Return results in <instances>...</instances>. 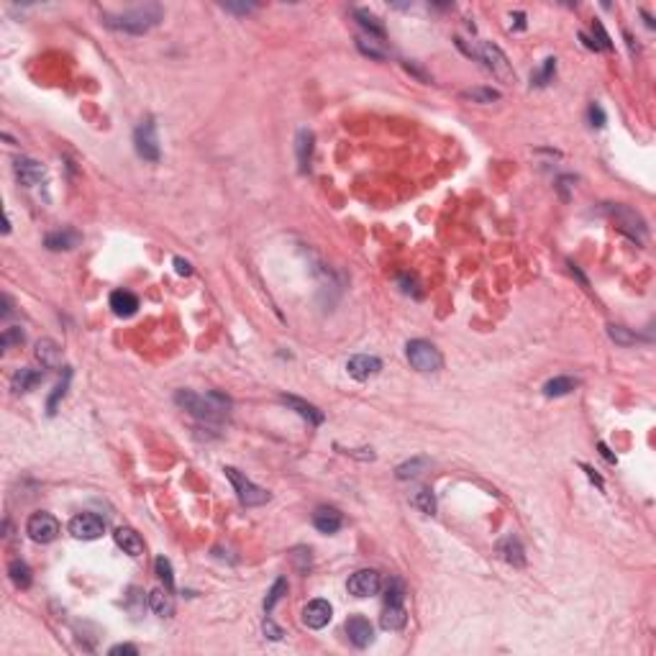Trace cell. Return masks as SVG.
Segmentation results:
<instances>
[{
	"label": "cell",
	"mask_w": 656,
	"mask_h": 656,
	"mask_svg": "<svg viewBox=\"0 0 656 656\" xmlns=\"http://www.w3.org/2000/svg\"><path fill=\"white\" fill-rule=\"evenodd\" d=\"M136 154L146 162H159V139H157V126L152 118L141 121L134 134Z\"/></svg>",
	"instance_id": "cell-6"
},
{
	"label": "cell",
	"mask_w": 656,
	"mask_h": 656,
	"mask_svg": "<svg viewBox=\"0 0 656 656\" xmlns=\"http://www.w3.org/2000/svg\"><path fill=\"white\" fill-rule=\"evenodd\" d=\"M405 70H408V72H413V74H415V77H421V80H423V82H431V77H428V74H426V72H423V70H421V67H415V64H413V62H405Z\"/></svg>",
	"instance_id": "cell-45"
},
{
	"label": "cell",
	"mask_w": 656,
	"mask_h": 656,
	"mask_svg": "<svg viewBox=\"0 0 656 656\" xmlns=\"http://www.w3.org/2000/svg\"><path fill=\"white\" fill-rule=\"evenodd\" d=\"M80 243V234L72 231V228H62V231H54L44 239V246L52 249V252H70Z\"/></svg>",
	"instance_id": "cell-20"
},
{
	"label": "cell",
	"mask_w": 656,
	"mask_h": 656,
	"mask_svg": "<svg viewBox=\"0 0 656 656\" xmlns=\"http://www.w3.org/2000/svg\"><path fill=\"white\" fill-rule=\"evenodd\" d=\"M582 469H584V472H587V477H590V479H593L595 485H597V487H602V479H600V477H597V475H595L593 469L587 467V464H582Z\"/></svg>",
	"instance_id": "cell-47"
},
{
	"label": "cell",
	"mask_w": 656,
	"mask_h": 656,
	"mask_svg": "<svg viewBox=\"0 0 656 656\" xmlns=\"http://www.w3.org/2000/svg\"><path fill=\"white\" fill-rule=\"evenodd\" d=\"M110 308H113V313L118 318H131L139 310V297L134 292H128V290H116L110 295Z\"/></svg>",
	"instance_id": "cell-19"
},
{
	"label": "cell",
	"mask_w": 656,
	"mask_h": 656,
	"mask_svg": "<svg viewBox=\"0 0 656 656\" xmlns=\"http://www.w3.org/2000/svg\"><path fill=\"white\" fill-rule=\"evenodd\" d=\"M426 469H428V459L415 457L410 459V461H403V464L395 469V477L397 479H415V477H421Z\"/></svg>",
	"instance_id": "cell-28"
},
{
	"label": "cell",
	"mask_w": 656,
	"mask_h": 656,
	"mask_svg": "<svg viewBox=\"0 0 656 656\" xmlns=\"http://www.w3.org/2000/svg\"><path fill=\"white\" fill-rule=\"evenodd\" d=\"M23 339H26V333L21 331L19 326H13V328H6V331H3L0 344H3V349H10V346H21Z\"/></svg>",
	"instance_id": "cell-38"
},
{
	"label": "cell",
	"mask_w": 656,
	"mask_h": 656,
	"mask_svg": "<svg viewBox=\"0 0 656 656\" xmlns=\"http://www.w3.org/2000/svg\"><path fill=\"white\" fill-rule=\"evenodd\" d=\"M261 630H264V636L272 638V641H279V638L285 636V633H282V628H279V626H275V620H272V618H264V626H261Z\"/></svg>",
	"instance_id": "cell-41"
},
{
	"label": "cell",
	"mask_w": 656,
	"mask_h": 656,
	"mask_svg": "<svg viewBox=\"0 0 656 656\" xmlns=\"http://www.w3.org/2000/svg\"><path fill=\"white\" fill-rule=\"evenodd\" d=\"M408 623V613L403 605H385V610L379 615V626L385 630H403Z\"/></svg>",
	"instance_id": "cell-23"
},
{
	"label": "cell",
	"mask_w": 656,
	"mask_h": 656,
	"mask_svg": "<svg viewBox=\"0 0 656 656\" xmlns=\"http://www.w3.org/2000/svg\"><path fill=\"white\" fill-rule=\"evenodd\" d=\"M331 615H333V608L328 600H310L306 605V610H303V623H306L308 628L321 630L328 626Z\"/></svg>",
	"instance_id": "cell-12"
},
{
	"label": "cell",
	"mask_w": 656,
	"mask_h": 656,
	"mask_svg": "<svg viewBox=\"0 0 656 656\" xmlns=\"http://www.w3.org/2000/svg\"><path fill=\"white\" fill-rule=\"evenodd\" d=\"M175 403L180 405L182 410H188L190 415H195L198 421L206 423H223L228 418V410H231V400L223 392H216V390L206 392V395H198L192 390H177Z\"/></svg>",
	"instance_id": "cell-1"
},
{
	"label": "cell",
	"mask_w": 656,
	"mask_h": 656,
	"mask_svg": "<svg viewBox=\"0 0 656 656\" xmlns=\"http://www.w3.org/2000/svg\"><path fill=\"white\" fill-rule=\"evenodd\" d=\"M349 593L354 597H369V595H377L379 587H382V579L375 569H359L349 577Z\"/></svg>",
	"instance_id": "cell-11"
},
{
	"label": "cell",
	"mask_w": 656,
	"mask_h": 656,
	"mask_svg": "<svg viewBox=\"0 0 656 656\" xmlns=\"http://www.w3.org/2000/svg\"><path fill=\"white\" fill-rule=\"evenodd\" d=\"M497 551H500V557L508 561V564L513 566H526V548H523V544L518 541V536H505L500 544H497Z\"/></svg>",
	"instance_id": "cell-16"
},
{
	"label": "cell",
	"mask_w": 656,
	"mask_h": 656,
	"mask_svg": "<svg viewBox=\"0 0 656 656\" xmlns=\"http://www.w3.org/2000/svg\"><path fill=\"white\" fill-rule=\"evenodd\" d=\"M113 539H116L118 546L123 548L126 554H131V557H141V554H144V541H141V536H139L134 528H128V526L116 528Z\"/></svg>",
	"instance_id": "cell-17"
},
{
	"label": "cell",
	"mask_w": 656,
	"mask_h": 656,
	"mask_svg": "<svg viewBox=\"0 0 656 656\" xmlns=\"http://www.w3.org/2000/svg\"><path fill=\"white\" fill-rule=\"evenodd\" d=\"M600 451H602V457L608 459V461H615V457H613L610 451H608V446H605V444H600Z\"/></svg>",
	"instance_id": "cell-48"
},
{
	"label": "cell",
	"mask_w": 656,
	"mask_h": 656,
	"mask_svg": "<svg viewBox=\"0 0 656 656\" xmlns=\"http://www.w3.org/2000/svg\"><path fill=\"white\" fill-rule=\"evenodd\" d=\"M357 46H359V52H364V54L372 57V59H385V52L375 46L372 37H369V39H357Z\"/></svg>",
	"instance_id": "cell-39"
},
{
	"label": "cell",
	"mask_w": 656,
	"mask_h": 656,
	"mask_svg": "<svg viewBox=\"0 0 656 656\" xmlns=\"http://www.w3.org/2000/svg\"><path fill=\"white\" fill-rule=\"evenodd\" d=\"M313 131L308 128H300L295 139V149H297V162H300V170L306 172L310 167V157H313Z\"/></svg>",
	"instance_id": "cell-25"
},
{
	"label": "cell",
	"mask_w": 656,
	"mask_h": 656,
	"mask_svg": "<svg viewBox=\"0 0 656 656\" xmlns=\"http://www.w3.org/2000/svg\"><path fill=\"white\" fill-rule=\"evenodd\" d=\"M70 377H72V372L70 369H64V379L59 382V385L54 387V392L49 395V403H46V413L54 415L57 413V405H59V400L64 397V392H67V385H70Z\"/></svg>",
	"instance_id": "cell-35"
},
{
	"label": "cell",
	"mask_w": 656,
	"mask_h": 656,
	"mask_svg": "<svg viewBox=\"0 0 656 656\" xmlns=\"http://www.w3.org/2000/svg\"><path fill=\"white\" fill-rule=\"evenodd\" d=\"M593 34H597V49H613V44H610V37L605 34V28H602V23L600 21H595L593 23Z\"/></svg>",
	"instance_id": "cell-40"
},
{
	"label": "cell",
	"mask_w": 656,
	"mask_h": 656,
	"mask_svg": "<svg viewBox=\"0 0 656 656\" xmlns=\"http://www.w3.org/2000/svg\"><path fill=\"white\" fill-rule=\"evenodd\" d=\"M608 213L620 223V231H623V234H628L630 239H644L646 223H644V218L638 216L636 210H630V208L626 206H615V208H608Z\"/></svg>",
	"instance_id": "cell-9"
},
{
	"label": "cell",
	"mask_w": 656,
	"mask_h": 656,
	"mask_svg": "<svg viewBox=\"0 0 656 656\" xmlns=\"http://www.w3.org/2000/svg\"><path fill=\"white\" fill-rule=\"evenodd\" d=\"M70 533L80 541H95L106 533V521L95 513H80L70 521Z\"/></svg>",
	"instance_id": "cell-8"
},
{
	"label": "cell",
	"mask_w": 656,
	"mask_h": 656,
	"mask_svg": "<svg viewBox=\"0 0 656 656\" xmlns=\"http://www.w3.org/2000/svg\"><path fill=\"white\" fill-rule=\"evenodd\" d=\"M405 597V584L400 577H390V582L385 587V605H403Z\"/></svg>",
	"instance_id": "cell-32"
},
{
	"label": "cell",
	"mask_w": 656,
	"mask_h": 656,
	"mask_svg": "<svg viewBox=\"0 0 656 656\" xmlns=\"http://www.w3.org/2000/svg\"><path fill=\"white\" fill-rule=\"evenodd\" d=\"M577 385H579V379L569 377V375H561V377L548 379L546 385H544V395L546 397H564V395H569V392H575Z\"/></svg>",
	"instance_id": "cell-26"
},
{
	"label": "cell",
	"mask_w": 656,
	"mask_h": 656,
	"mask_svg": "<svg viewBox=\"0 0 656 656\" xmlns=\"http://www.w3.org/2000/svg\"><path fill=\"white\" fill-rule=\"evenodd\" d=\"M223 472H226V477L231 479V485H234V490H236V495H239L241 505H246V508H257V505L270 503V493H267L264 487L254 485L252 479H246V477H243L239 469L226 467Z\"/></svg>",
	"instance_id": "cell-5"
},
{
	"label": "cell",
	"mask_w": 656,
	"mask_h": 656,
	"mask_svg": "<svg viewBox=\"0 0 656 656\" xmlns=\"http://www.w3.org/2000/svg\"><path fill=\"white\" fill-rule=\"evenodd\" d=\"M313 526L321 533H326V536H331V533H336V530L344 526V515L336 508H331V505H321V508H315L313 513Z\"/></svg>",
	"instance_id": "cell-15"
},
{
	"label": "cell",
	"mask_w": 656,
	"mask_h": 656,
	"mask_svg": "<svg viewBox=\"0 0 656 656\" xmlns=\"http://www.w3.org/2000/svg\"><path fill=\"white\" fill-rule=\"evenodd\" d=\"M554 72H557V59L548 57V59H544V67L530 77V82H533L536 88H546L548 82H551V77H554Z\"/></svg>",
	"instance_id": "cell-34"
},
{
	"label": "cell",
	"mask_w": 656,
	"mask_h": 656,
	"mask_svg": "<svg viewBox=\"0 0 656 656\" xmlns=\"http://www.w3.org/2000/svg\"><path fill=\"white\" fill-rule=\"evenodd\" d=\"M26 533L28 539L37 541V544H52L59 536V521L52 513H34L26 521Z\"/></svg>",
	"instance_id": "cell-7"
},
{
	"label": "cell",
	"mask_w": 656,
	"mask_h": 656,
	"mask_svg": "<svg viewBox=\"0 0 656 656\" xmlns=\"http://www.w3.org/2000/svg\"><path fill=\"white\" fill-rule=\"evenodd\" d=\"M288 595V579L285 577H279V579H275V584H272L270 595H267V600H264V613H272V608L277 605L282 597Z\"/></svg>",
	"instance_id": "cell-33"
},
{
	"label": "cell",
	"mask_w": 656,
	"mask_h": 656,
	"mask_svg": "<svg viewBox=\"0 0 656 656\" xmlns=\"http://www.w3.org/2000/svg\"><path fill=\"white\" fill-rule=\"evenodd\" d=\"M279 400L288 405V408H292L300 418H306L310 426H321V423H324V413H321L315 405L306 403V400H300V397H295V395H282Z\"/></svg>",
	"instance_id": "cell-18"
},
{
	"label": "cell",
	"mask_w": 656,
	"mask_h": 656,
	"mask_svg": "<svg viewBox=\"0 0 656 656\" xmlns=\"http://www.w3.org/2000/svg\"><path fill=\"white\" fill-rule=\"evenodd\" d=\"M405 354H408L410 367L418 369V372H426V375L439 372V369L444 367V357H441V351L436 349L431 341H426V339H413V341H408Z\"/></svg>",
	"instance_id": "cell-3"
},
{
	"label": "cell",
	"mask_w": 656,
	"mask_h": 656,
	"mask_svg": "<svg viewBox=\"0 0 656 656\" xmlns=\"http://www.w3.org/2000/svg\"><path fill=\"white\" fill-rule=\"evenodd\" d=\"M37 359L44 364L46 369H54L62 364V349H59V344L52 341V339H41V341L37 344Z\"/></svg>",
	"instance_id": "cell-21"
},
{
	"label": "cell",
	"mask_w": 656,
	"mask_h": 656,
	"mask_svg": "<svg viewBox=\"0 0 656 656\" xmlns=\"http://www.w3.org/2000/svg\"><path fill=\"white\" fill-rule=\"evenodd\" d=\"M346 369H349V375L354 379L364 382V379L379 375L382 361H379L377 357H369V354H357V357H351V359L346 361Z\"/></svg>",
	"instance_id": "cell-14"
},
{
	"label": "cell",
	"mask_w": 656,
	"mask_h": 656,
	"mask_svg": "<svg viewBox=\"0 0 656 656\" xmlns=\"http://www.w3.org/2000/svg\"><path fill=\"white\" fill-rule=\"evenodd\" d=\"M354 19L359 21V26H361V28H367V31H369V37L385 39V26H382V23H379L377 16H372L369 10L357 8V10H354Z\"/></svg>",
	"instance_id": "cell-29"
},
{
	"label": "cell",
	"mask_w": 656,
	"mask_h": 656,
	"mask_svg": "<svg viewBox=\"0 0 656 656\" xmlns=\"http://www.w3.org/2000/svg\"><path fill=\"white\" fill-rule=\"evenodd\" d=\"M410 505L413 508H418L421 513H426V515H433L436 513V497H433L431 490H415L413 495H410Z\"/></svg>",
	"instance_id": "cell-31"
},
{
	"label": "cell",
	"mask_w": 656,
	"mask_h": 656,
	"mask_svg": "<svg viewBox=\"0 0 656 656\" xmlns=\"http://www.w3.org/2000/svg\"><path fill=\"white\" fill-rule=\"evenodd\" d=\"M13 172H16L21 185H26V188H37V185H41V182L46 180L44 164L31 159V157H19V159L13 162Z\"/></svg>",
	"instance_id": "cell-10"
},
{
	"label": "cell",
	"mask_w": 656,
	"mask_h": 656,
	"mask_svg": "<svg viewBox=\"0 0 656 656\" xmlns=\"http://www.w3.org/2000/svg\"><path fill=\"white\" fill-rule=\"evenodd\" d=\"M346 636L357 648H367L375 641V630H372V623L364 615H351L346 620Z\"/></svg>",
	"instance_id": "cell-13"
},
{
	"label": "cell",
	"mask_w": 656,
	"mask_h": 656,
	"mask_svg": "<svg viewBox=\"0 0 656 656\" xmlns=\"http://www.w3.org/2000/svg\"><path fill=\"white\" fill-rule=\"evenodd\" d=\"M154 566H157V577L164 582V587L170 590V593H175V575H172V564L167 557H157V561H154Z\"/></svg>",
	"instance_id": "cell-36"
},
{
	"label": "cell",
	"mask_w": 656,
	"mask_h": 656,
	"mask_svg": "<svg viewBox=\"0 0 656 656\" xmlns=\"http://www.w3.org/2000/svg\"><path fill=\"white\" fill-rule=\"evenodd\" d=\"M149 608H152L159 618H170L172 613H175V600H172V593L167 590V587H157V590H152L149 593Z\"/></svg>",
	"instance_id": "cell-22"
},
{
	"label": "cell",
	"mask_w": 656,
	"mask_h": 656,
	"mask_svg": "<svg viewBox=\"0 0 656 656\" xmlns=\"http://www.w3.org/2000/svg\"><path fill=\"white\" fill-rule=\"evenodd\" d=\"M175 270H177V275H190L192 272V267H190V261H185V259H175Z\"/></svg>",
	"instance_id": "cell-46"
},
{
	"label": "cell",
	"mask_w": 656,
	"mask_h": 656,
	"mask_svg": "<svg viewBox=\"0 0 656 656\" xmlns=\"http://www.w3.org/2000/svg\"><path fill=\"white\" fill-rule=\"evenodd\" d=\"M467 54H469V57H477L479 62H485V67L495 74V77H497V80L515 82V72H513L510 62H508V57H505V52L500 49V46L482 44L479 49H469Z\"/></svg>",
	"instance_id": "cell-4"
},
{
	"label": "cell",
	"mask_w": 656,
	"mask_h": 656,
	"mask_svg": "<svg viewBox=\"0 0 656 656\" xmlns=\"http://www.w3.org/2000/svg\"><path fill=\"white\" fill-rule=\"evenodd\" d=\"M587 116H590V123H593V126H597V128L605 126V113H602V108L597 106V103H593V106L587 108Z\"/></svg>",
	"instance_id": "cell-42"
},
{
	"label": "cell",
	"mask_w": 656,
	"mask_h": 656,
	"mask_svg": "<svg viewBox=\"0 0 656 656\" xmlns=\"http://www.w3.org/2000/svg\"><path fill=\"white\" fill-rule=\"evenodd\" d=\"M164 19V10L162 6L157 3H146V6H136V8H128L123 13H103V23L108 28H116V31H123V34H146L149 28H154L159 21Z\"/></svg>",
	"instance_id": "cell-2"
},
{
	"label": "cell",
	"mask_w": 656,
	"mask_h": 656,
	"mask_svg": "<svg viewBox=\"0 0 656 656\" xmlns=\"http://www.w3.org/2000/svg\"><path fill=\"white\" fill-rule=\"evenodd\" d=\"M108 654H110V656H121V654H126V656H136V654H139V648L131 646V644H118V646L110 648Z\"/></svg>",
	"instance_id": "cell-44"
},
{
	"label": "cell",
	"mask_w": 656,
	"mask_h": 656,
	"mask_svg": "<svg viewBox=\"0 0 656 656\" xmlns=\"http://www.w3.org/2000/svg\"><path fill=\"white\" fill-rule=\"evenodd\" d=\"M459 95L464 100H472V103H482V106L500 100V90H493V88H469V90H461Z\"/></svg>",
	"instance_id": "cell-30"
},
{
	"label": "cell",
	"mask_w": 656,
	"mask_h": 656,
	"mask_svg": "<svg viewBox=\"0 0 656 656\" xmlns=\"http://www.w3.org/2000/svg\"><path fill=\"white\" fill-rule=\"evenodd\" d=\"M608 336H610L615 344H620V346H633V344L638 341L636 333L623 328V326H608Z\"/></svg>",
	"instance_id": "cell-37"
},
{
	"label": "cell",
	"mask_w": 656,
	"mask_h": 656,
	"mask_svg": "<svg viewBox=\"0 0 656 656\" xmlns=\"http://www.w3.org/2000/svg\"><path fill=\"white\" fill-rule=\"evenodd\" d=\"M226 10H231V13H252L257 6L254 3H223Z\"/></svg>",
	"instance_id": "cell-43"
},
{
	"label": "cell",
	"mask_w": 656,
	"mask_h": 656,
	"mask_svg": "<svg viewBox=\"0 0 656 656\" xmlns=\"http://www.w3.org/2000/svg\"><path fill=\"white\" fill-rule=\"evenodd\" d=\"M41 379H44V372H41V369L23 367L13 375V390H16V392H28V390H34L37 385H41Z\"/></svg>",
	"instance_id": "cell-24"
},
{
	"label": "cell",
	"mask_w": 656,
	"mask_h": 656,
	"mask_svg": "<svg viewBox=\"0 0 656 656\" xmlns=\"http://www.w3.org/2000/svg\"><path fill=\"white\" fill-rule=\"evenodd\" d=\"M8 575H10V582L16 584L19 590H26V587H31V569H28L26 561H21V559H13L8 564Z\"/></svg>",
	"instance_id": "cell-27"
}]
</instances>
